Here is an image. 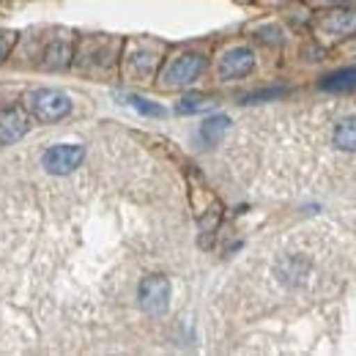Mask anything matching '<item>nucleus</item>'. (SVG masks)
<instances>
[{
    "label": "nucleus",
    "mask_w": 356,
    "mask_h": 356,
    "mask_svg": "<svg viewBox=\"0 0 356 356\" xmlns=\"http://www.w3.org/2000/svg\"><path fill=\"white\" fill-rule=\"evenodd\" d=\"M86 159V148L77 143H58L52 148H47L42 156V168L52 176H69L74 173Z\"/></svg>",
    "instance_id": "4"
},
{
    "label": "nucleus",
    "mask_w": 356,
    "mask_h": 356,
    "mask_svg": "<svg viewBox=\"0 0 356 356\" xmlns=\"http://www.w3.org/2000/svg\"><path fill=\"white\" fill-rule=\"evenodd\" d=\"M241 3H247V0H241Z\"/></svg>",
    "instance_id": "19"
},
{
    "label": "nucleus",
    "mask_w": 356,
    "mask_h": 356,
    "mask_svg": "<svg viewBox=\"0 0 356 356\" xmlns=\"http://www.w3.org/2000/svg\"><path fill=\"white\" fill-rule=\"evenodd\" d=\"M255 69V55L247 47H233L220 58V80H241Z\"/></svg>",
    "instance_id": "7"
},
{
    "label": "nucleus",
    "mask_w": 356,
    "mask_h": 356,
    "mask_svg": "<svg viewBox=\"0 0 356 356\" xmlns=\"http://www.w3.org/2000/svg\"><path fill=\"white\" fill-rule=\"evenodd\" d=\"M203 69H206V58L203 55L184 52V55L173 58L168 63V69L162 72V86L165 88H186L203 74Z\"/></svg>",
    "instance_id": "3"
},
{
    "label": "nucleus",
    "mask_w": 356,
    "mask_h": 356,
    "mask_svg": "<svg viewBox=\"0 0 356 356\" xmlns=\"http://www.w3.org/2000/svg\"><path fill=\"white\" fill-rule=\"evenodd\" d=\"M285 88H268V90H258V93H250L244 102L247 104H252V102H266V99H277V96H282Z\"/></svg>",
    "instance_id": "15"
},
{
    "label": "nucleus",
    "mask_w": 356,
    "mask_h": 356,
    "mask_svg": "<svg viewBox=\"0 0 356 356\" xmlns=\"http://www.w3.org/2000/svg\"><path fill=\"white\" fill-rule=\"evenodd\" d=\"M230 129V118L227 115H214V118H206L203 127H200V137L206 143H217L222 140V134Z\"/></svg>",
    "instance_id": "12"
},
{
    "label": "nucleus",
    "mask_w": 356,
    "mask_h": 356,
    "mask_svg": "<svg viewBox=\"0 0 356 356\" xmlns=\"http://www.w3.org/2000/svg\"><path fill=\"white\" fill-rule=\"evenodd\" d=\"M124 102L127 104H132L137 113H143V115H154V118H159V115H165V110L159 107V104H151L148 99H143V96H134V93H129V96H124Z\"/></svg>",
    "instance_id": "14"
},
{
    "label": "nucleus",
    "mask_w": 356,
    "mask_h": 356,
    "mask_svg": "<svg viewBox=\"0 0 356 356\" xmlns=\"http://www.w3.org/2000/svg\"><path fill=\"white\" fill-rule=\"evenodd\" d=\"M72 58H74L72 42L69 39H55V42H49V47H47L44 52V69L60 72V69H66L72 63Z\"/></svg>",
    "instance_id": "9"
},
{
    "label": "nucleus",
    "mask_w": 356,
    "mask_h": 356,
    "mask_svg": "<svg viewBox=\"0 0 356 356\" xmlns=\"http://www.w3.org/2000/svg\"><path fill=\"white\" fill-rule=\"evenodd\" d=\"M321 88L326 93H354L356 90V66H348V69H340L329 77L321 80Z\"/></svg>",
    "instance_id": "10"
},
{
    "label": "nucleus",
    "mask_w": 356,
    "mask_h": 356,
    "mask_svg": "<svg viewBox=\"0 0 356 356\" xmlns=\"http://www.w3.org/2000/svg\"><path fill=\"white\" fill-rule=\"evenodd\" d=\"M28 110L36 121L42 124H55L60 118H66L72 113V99L63 90L55 88H36L28 93Z\"/></svg>",
    "instance_id": "2"
},
{
    "label": "nucleus",
    "mask_w": 356,
    "mask_h": 356,
    "mask_svg": "<svg viewBox=\"0 0 356 356\" xmlns=\"http://www.w3.org/2000/svg\"><path fill=\"white\" fill-rule=\"evenodd\" d=\"M315 28L329 39H348L356 33V11L351 8H332L318 17Z\"/></svg>",
    "instance_id": "6"
},
{
    "label": "nucleus",
    "mask_w": 356,
    "mask_h": 356,
    "mask_svg": "<svg viewBox=\"0 0 356 356\" xmlns=\"http://www.w3.org/2000/svg\"><path fill=\"white\" fill-rule=\"evenodd\" d=\"M14 42H17V36H14V33H0V63L8 58V52H11Z\"/></svg>",
    "instance_id": "16"
},
{
    "label": "nucleus",
    "mask_w": 356,
    "mask_h": 356,
    "mask_svg": "<svg viewBox=\"0 0 356 356\" xmlns=\"http://www.w3.org/2000/svg\"><path fill=\"white\" fill-rule=\"evenodd\" d=\"M28 132V115L19 107H6L0 113V145H11Z\"/></svg>",
    "instance_id": "8"
},
{
    "label": "nucleus",
    "mask_w": 356,
    "mask_h": 356,
    "mask_svg": "<svg viewBox=\"0 0 356 356\" xmlns=\"http://www.w3.org/2000/svg\"><path fill=\"white\" fill-rule=\"evenodd\" d=\"M266 3H285V0H266Z\"/></svg>",
    "instance_id": "18"
},
{
    "label": "nucleus",
    "mask_w": 356,
    "mask_h": 356,
    "mask_svg": "<svg viewBox=\"0 0 356 356\" xmlns=\"http://www.w3.org/2000/svg\"><path fill=\"white\" fill-rule=\"evenodd\" d=\"M334 145L340 151L356 154V118H346V121L337 124V129H334Z\"/></svg>",
    "instance_id": "11"
},
{
    "label": "nucleus",
    "mask_w": 356,
    "mask_h": 356,
    "mask_svg": "<svg viewBox=\"0 0 356 356\" xmlns=\"http://www.w3.org/2000/svg\"><path fill=\"white\" fill-rule=\"evenodd\" d=\"M162 52H165V44L154 42V39L129 42L127 52H124V74L134 83H148L162 63Z\"/></svg>",
    "instance_id": "1"
},
{
    "label": "nucleus",
    "mask_w": 356,
    "mask_h": 356,
    "mask_svg": "<svg viewBox=\"0 0 356 356\" xmlns=\"http://www.w3.org/2000/svg\"><path fill=\"white\" fill-rule=\"evenodd\" d=\"M211 107H214V102H211L209 96H203V93H189V96H184L176 104V113L192 115V113H203V110H211Z\"/></svg>",
    "instance_id": "13"
},
{
    "label": "nucleus",
    "mask_w": 356,
    "mask_h": 356,
    "mask_svg": "<svg viewBox=\"0 0 356 356\" xmlns=\"http://www.w3.org/2000/svg\"><path fill=\"white\" fill-rule=\"evenodd\" d=\"M312 6H343V3H348V0H310Z\"/></svg>",
    "instance_id": "17"
},
{
    "label": "nucleus",
    "mask_w": 356,
    "mask_h": 356,
    "mask_svg": "<svg viewBox=\"0 0 356 356\" xmlns=\"http://www.w3.org/2000/svg\"><path fill=\"white\" fill-rule=\"evenodd\" d=\"M170 305V282L162 274H151L140 282V307L148 315H162Z\"/></svg>",
    "instance_id": "5"
}]
</instances>
